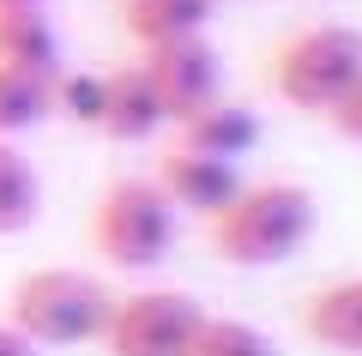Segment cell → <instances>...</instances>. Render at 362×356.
Returning <instances> with one entry per match:
<instances>
[{"instance_id":"obj_10","label":"cell","mask_w":362,"mask_h":356,"mask_svg":"<svg viewBox=\"0 0 362 356\" xmlns=\"http://www.w3.org/2000/svg\"><path fill=\"white\" fill-rule=\"evenodd\" d=\"M302 332L320 350L338 356H362V278H338L302 302Z\"/></svg>"},{"instance_id":"obj_1","label":"cell","mask_w":362,"mask_h":356,"mask_svg":"<svg viewBox=\"0 0 362 356\" xmlns=\"http://www.w3.org/2000/svg\"><path fill=\"white\" fill-rule=\"evenodd\" d=\"M314 193L302 181H242L230 205L211 217V254L230 266H284L314 236Z\"/></svg>"},{"instance_id":"obj_16","label":"cell","mask_w":362,"mask_h":356,"mask_svg":"<svg viewBox=\"0 0 362 356\" xmlns=\"http://www.w3.org/2000/svg\"><path fill=\"white\" fill-rule=\"evenodd\" d=\"M54 109H66L78 127H97V115H103V73H61L54 79Z\"/></svg>"},{"instance_id":"obj_9","label":"cell","mask_w":362,"mask_h":356,"mask_svg":"<svg viewBox=\"0 0 362 356\" xmlns=\"http://www.w3.org/2000/svg\"><path fill=\"white\" fill-rule=\"evenodd\" d=\"M0 67H13V73H30L42 85L66 73L61 61V30H54L49 6H13V13H0Z\"/></svg>"},{"instance_id":"obj_2","label":"cell","mask_w":362,"mask_h":356,"mask_svg":"<svg viewBox=\"0 0 362 356\" xmlns=\"http://www.w3.org/2000/svg\"><path fill=\"white\" fill-rule=\"evenodd\" d=\"M109 308H115V296L90 272H73V266H37L6 296V320L37 350H85V344H97L109 326Z\"/></svg>"},{"instance_id":"obj_3","label":"cell","mask_w":362,"mask_h":356,"mask_svg":"<svg viewBox=\"0 0 362 356\" xmlns=\"http://www.w3.org/2000/svg\"><path fill=\"white\" fill-rule=\"evenodd\" d=\"M181 212L151 176H121L90 205V248L115 272H151L175 254Z\"/></svg>"},{"instance_id":"obj_5","label":"cell","mask_w":362,"mask_h":356,"mask_svg":"<svg viewBox=\"0 0 362 356\" xmlns=\"http://www.w3.org/2000/svg\"><path fill=\"white\" fill-rule=\"evenodd\" d=\"M199 320H206V308L187 290H133V296H115L97 344L109 356H187Z\"/></svg>"},{"instance_id":"obj_4","label":"cell","mask_w":362,"mask_h":356,"mask_svg":"<svg viewBox=\"0 0 362 356\" xmlns=\"http://www.w3.org/2000/svg\"><path fill=\"white\" fill-rule=\"evenodd\" d=\"M272 91L290 109L326 115L350 85L362 79V30L356 25H308L296 37H284L266 61Z\"/></svg>"},{"instance_id":"obj_12","label":"cell","mask_w":362,"mask_h":356,"mask_svg":"<svg viewBox=\"0 0 362 356\" xmlns=\"http://www.w3.org/2000/svg\"><path fill=\"white\" fill-rule=\"evenodd\" d=\"M121 25L139 49L157 42H181V37H206L211 25V0H121Z\"/></svg>"},{"instance_id":"obj_15","label":"cell","mask_w":362,"mask_h":356,"mask_svg":"<svg viewBox=\"0 0 362 356\" xmlns=\"http://www.w3.org/2000/svg\"><path fill=\"white\" fill-rule=\"evenodd\" d=\"M187 356H284L278 344H272V332L247 326V320H218L206 314L194 332V344H187Z\"/></svg>"},{"instance_id":"obj_19","label":"cell","mask_w":362,"mask_h":356,"mask_svg":"<svg viewBox=\"0 0 362 356\" xmlns=\"http://www.w3.org/2000/svg\"><path fill=\"white\" fill-rule=\"evenodd\" d=\"M13 6H49V0H0V13H13Z\"/></svg>"},{"instance_id":"obj_7","label":"cell","mask_w":362,"mask_h":356,"mask_svg":"<svg viewBox=\"0 0 362 356\" xmlns=\"http://www.w3.org/2000/svg\"><path fill=\"white\" fill-rule=\"evenodd\" d=\"M151 181L169 193L175 212H194V217H206V224L242 193V169H235L230 157H206V151H194V145H181V139L157 157Z\"/></svg>"},{"instance_id":"obj_18","label":"cell","mask_w":362,"mask_h":356,"mask_svg":"<svg viewBox=\"0 0 362 356\" xmlns=\"http://www.w3.org/2000/svg\"><path fill=\"white\" fill-rule=\"evenodd\" d=\"M0 356H37V344H30L13 320H0Z\"/></svg>"},{"instance_id":"obj_13","label":"cell","mask_w":362,"mask_h":356,"mask_svg":"<svg viewBox=\"0 0 362 356\" xmlns=\"http://www.w3.org/2000/svg\"><path fill=\"white\" fill-rule=\"evenodd\" d=\"M42 205V181L30 169L25 151H13V139H0V236H18V229L37 224Z\"/></svg>"},{"instance_id":"obj_20","label":"cell","mask_w":362,"mask_h":356,"mask_svg":"<svg viewBox=\"0 0 362 356\" xmlns=\"http://www.w3.org/2000/svg\"><path fill=\"white\" fill-rule=\"evenodd\" d=\"M211 6H223V0H211Z\"/></svg>"},{"instance_id":"obj_8","label":"cell","mask_w":362,"mask_h":356,"mask_svg":"<svg viewBox=\"0 0 362 356\" xmlns=\"http://www.w3.org/2000/svg\"><path fill=\"white\" fill-rule=\"evenodd\" d=\"M163 127H169V109H163V97H157L145 61H127V67H115V73H103L97 133H109L115 145H139V139H151V133H163Z\"/></svg>"},{"instance_id":"obj_14","label":"cell","mask_w":362,"mask_h":356,"mask_svg":"<svg viewBox=\"0 0 362 356\" xmlns=\"http://www.w3.org/2000/svg\"><path fill=\"white\" fill-rule=\"evenodd\" d=\"M49 115H54V85L0 67V139H18V133L42 127Z\"/></svg>"},{"instance_id":"obj_17","label":"cell","mask_w":362,"mask_h":356,"mask_svg":"<svg viewBox=\"0 0 362 356\" xmlns=\"http://www.w3.org/2000/svg\"><path fill=\"white\" fill-rule=\"evenodd\" d=\"M326 121H332L344 139H356V145H362V79H356V85H350L344 97L332 103V109H326Z\"/></svg>"},{"instance_id":"obj_11","label":"cell","mask_w":362,"mask_h":356,"mask_svg":"<svg viewBox=\"0 0 362 356\" xmlns=\"http://www.w3.org/2000/svg\"><path fill=\"white\" fill-rule=\"evenodd\" d=\"M175 127H181V145H194L206 157H230V163L259 145V115L247 103H230V97H211L206 109L181 115Z\"/></svg>"},{"instance_id":"obj_6","label":"cell","mask_w":362,"mask_h":356,"mask_svg":"<svg viewBox=\"0 0 362 356\" xmlns=\"http://www.w3.org/2000/svg\"><path fill=\"white\" fill-rule=\"evenodd\" d=\"M145 73H151L157 97H163L169 121L206 109L211 97H223V61L206 37H181V42H157V49H139Z\"/></svg>"}]
</instances>
